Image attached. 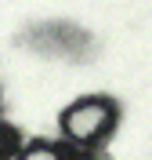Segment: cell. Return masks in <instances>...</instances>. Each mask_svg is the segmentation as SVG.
Listing matches in <instances>:
<instances>
[{
  "instance_id": "2",
  "label": "cell",
  "mask_w": 152,
  "mask_h": 160,
  "mask_svg": "<svg viewBox=\"0 0 152 160\" xmlns=\"http://www.w3.org/2000/svg\"><path fill=\"white\" fill-rule=\"evenodd\" d=\"M22 149V138L11 124H0V160H15Z\"/></svg>"
},
{
  "instance_id": "3",
  "label": "cell",
  "mask_w": 152,
  "mask_h": 160,
  "mask_svg": "<svg viewBox=\"0 0 152 160\" xmlns=\"http://www.w3.org/2000/svg\"><path fill=\"white\" fill-rule=\"evenodd\" d=\"M22 160H65V149L62 146H47V142H36L22 153Z\"/></svg>"
},
{
  "instance_id": "1",
  "label": "cell",
  "mask_w": 152,
  "mask_h": 160,
  "mask_svg": "<svg viewBox=\"0 0 152 160\" xmlns=\"http://www.w3.org/2000/svg\"><path fill=\"white\" fill-rule=\"evenodd\" d=\"M112 120H116V109H112L109 102L83 98V102H76V106L65 109L62 128H65V135H69L76 146H94V142H101L112 131Z\"/></svg>"
}]
</instances>
